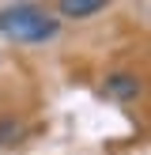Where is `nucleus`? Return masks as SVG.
Wrapping results in <instances>:
<instances>
[{"label": "nucleus", "mask_w": 151, "mask_h": 155, "mask_svg": "<svg viewBox=\"0 0 151 155\" xmlns=\"http://www.w3.org/2000/svg\"><path fill=\"white\" fill-rule=\"evenodd\" d=\"M106 4H110V0H57V8H60L64 19H87V15L102 12Z\"/></svg>", "instance_id": "nucleus-2"}, {"label": "nucleus", "mask_w": 151, "mask_h": 155, "mask_svg": "<svg viewBox=\"0 0 151 155\" xmlns=\"http://www.w3.org/2000/svg\"><path fill=\"white\" fill-rule=\"evenodd\" d=\"M106 95H110V98H136V95H140V80L128 76V72L110 76V80H106Z\"/></svg>", "instance_id": "nucleus-3"}, {"label": "nucleus", "mask_w": 151, "mask_h": 155, "mask_svg": "<svg viewBox=\"0 0 151 155\" xmlns=\"http://www.w3.org/2000/svg\"><path fill=\"white\" fill-rule=\"evenodd\" d=\"M15 136V121H0V144H8Z\"/></svg>", "instance_id": "nucleus-4"}, {"label": "nucleus", "mask_w": 151, "mask_h": 155, "mask_svg": "<svg viewBox=\"0 0 151 155\" xmlns=\"http://www.w3.org/2000/svg\"><path fill=\"white\" fill-rule=\"evenodd\" d=\"M0 34L15 38V42H45L57 34V19L38 12L34 4H19V8L0 12Z\"/></svg>", "instance_id": "nucleus-1"}]
</instances>
